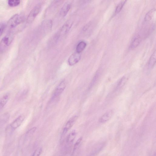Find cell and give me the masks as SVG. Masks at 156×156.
Here are the masks:
<instances>
[{"instance_id": "cell-3", "label": "cell", "mask_w": 156, "mask_h": 156, "mask_svg": "<svg viewBox=\"0 0 156 156\" xmlns=\"http://www.w3.org/2000/svg\"><path fill=\"white\" fill-rule=\"evenodd\" d=\"M41 8V4L36 5L29 13L27 19V22L30 23L32 22L38 15Z\"/></svg>"}, {"instance_id": "cell-2", "label": "cell", "mask_w": 156, "mask_h": 156, "mask_svg": "<svg viewBox=\"0 0 156 156\" xmlns=\"http://www.w3.org/2000/svg\"><path fill=\"white\" fill-rule=\"evenodd\" d=\"M13 36L9 34L4 36L0 42V52H2L8 47L12 42Z\"/></svg>"}, {"instance_id": "cell-5", "label": "cell", "mask_w": 156, "mask_h": 156, "mask_svg": "<svg viewBox=\"0 0 156 156\" xmlns=\"http://www.w3.org/2000/svg\"><path fill=\"white\" fill-rule=\"evenodd\" d=\"M77 118L78 117L77 116H74L71 118L67 122L63 128L62 134V137H63L71 128L77 119Z\"/></svg>"}, {"instance_id": "cell-9", "label": "cell", "mask_w": 156, "mask_h": 156, "mask_svg": "<svg viewBox=\"0 0 156 156\" xmlns=\"http://www.w3.org/2000/svg\"><path fill=\"white\" fill-rule=\"evenodd\" d=\"M71 7V3L70 2H66L62 6L60 12V14L62 17H65L69 12Z\"/></svg>"}, {"instance_id": "cell-6", "label": "cell", "mask_w": 156, "mask_h": 156, "mask_svg": "<svg viewBox=\"0 0 156 156\" xmlns=\"http://www.w3.org/2000/svg\"><path fill=\"white\" fill-rule=\"evenodd\" d=\"M66 87V83L64 80L62 81L55 89L52 96V100L59 96L63 91Z\"/></svg>"}, {"instance_id": "cell-23", "label": "cell", "mask_w": 156, "mask_h": 156, "mask_svg": "<svg viewBox=\"0 0 156 156\" xmlns=\"http://www.w3.org/2000/svg\"><path fill=\"white\" fill-rule=\"evenodd\" d=\"M36 129V127H34L31 128L27 131V134L29 136L31 135L35 132Z\"/></svg>"}, {"instance_id": "cell-16", "label": "cell", "mask_w": 156, "mask_h": 156, "mask_svg": "<svg viewBox=\"0 0 156 156\" xmlns=\"http://www.w3.org/2000/svg\"><path fill=\"white\" fill-rule=\"evenodd\" d=\"M155 12V9H153L151 10L146 15L144 20L145 21H148L151 20Z\"/></svg>"}, {"instance_id": "cell-7", "label": "cell", "mask_w": 156, "mask_h": 156, "mask_svg": "<svg viewBox=\"0 0 156 156\" xmlns=\"http://www.w3.org/2000/svg\"><path fill=\"white\" fill-rule=\"evenodd\" d=\"M81 55L80 53L75 52L72 54L69 57L68 62L71 66H73L77 63L80 60Z\"/></svg>"}, {"instance_id": "cell-8", "label": "cell", "mask_w": 156, "mask_h": 156, "mask_svg": "<svg viewBox=\"0 0 156 156\" xmlns=\"http://www.w3.org/2000/svg\"><path fill=\"white\" fill-rule=\"evenodd\" d=\"M24 119L25 117L24 115H20L11 123L10 127L12 129H15L20 126Z\"/></svg>"}, {"instance_id": "cell-10", "label": "cell", "mask_w": 156, "mask_h": 156, "mask_svg": "<svg viewBox=\"0 0 156 156\" xmlns=\"http://www.w3.org/2000/svg\"><path fill=\"white\" fill-rule=\"evenodd\" d=\"M113 113L112 111H108L102 115L99 119L101 123H104L108 121L112 117Z\"/></svg>"}, {"instance_id": "cell-22", "label": "cell", "mask_w": 156, "mask_h": 156, "mask_svg": "<svg viewBox=\"0 0 156 156\" xmlns=\"http://www.w3.org/2000/svg\"><path fill=\"white\" fill-rule=\"evenodd\" d=\"M126 79L125 77H123L122 78L118 83L117 87H119L123 86L126 82Z\"/></svg>"}, {"instance_id": "cell-18", "label": "cell", "mask_w": 156, "mask_h": 156, "mask_svg": "<svg viewBox=\"0 0 156 156\" xmlns=\"http://www.w3.org/2000/svg\"><path fill=\"white\" fill-rule=\"evenodd\" d=\"M20 2V1L19 0H9L8 1V5L10 7H16L19 5Z\"/></svg>"}, {"instance_id": "cell-11", "label": "cell", "mask_w": 156, "mask_h": 156, "mask_svg": "<svg viewBox=\"0 0 156 156\" xmlns=\"http://www.w3.org/2000/svg\"><path fill=\"white\" fill-rule=\"evenodd\" d=\"M76 136V133L75 130L71 132L68 135L66 139L67 144L69 145L72 144L74 141Z\"/></svg>"}, {"instance_id": "cell-15", "label": "cell", "mask_w": 156, "mask_h": 156, "mask_svg": "<svg viewBox=\"0 0 156 156\" xmlns=\"http://www.w3.org/2000/svg\"><path fill=\"white\" fill-rule=\"evenodd\" d=\"M141 41V38L139 37L135 38L132 41L131 45L130 48L133 49L136 48L140 44Z\"/></svg>"}, {"instance_id": "cell-17", "label": "cell", "mask_w": 156, "mask_h": 156, "mask_svg": "<svg viewBox=\"0 0 156 156\" xmlns=\"http://www.w3.org/2000/svg\"><path fill=\"white\" fill-rule=\"evenodd\" d=\"M126 1V0L122 1L118 5L115 9V14H118L121 11Z\"/></svg>"}, {"instance_id": "cell-19", "label": "cell", "mask_w": 156, "mask_h": 156, "mask_svg": "<svg viewBox=\"0 0 156 156\" xmlns=\"http://www.w3.org/2000/svg\"><path fill=\"white\" fill-rule=\"evenodd\" d=\"M82 138L81 137L79 138L75 143L73 149V152H74L79 147L82 141Z\"/></svg>"}, {"instance_id": "cell-4", "label": "cell", "mask_w": 156, "mask_h": 156, "mask_svg": "<svg viewBox=\"0 0 156 156\" xmlns=\"http://www.w3.org/2000/svg\"><path fill=\"white\" fill-rule=\"evenodd\" d=\"M72 24V22L70 21L66 22L62 27L59 32L55 36V40H58L61 36L67 33L71 27Z\"/></svg>"}, {"instance_id": "cell-21", "label": "cell", "mask_w": 156, "mask_h": 156, "mask_svg": "<svg viewBox=\"0 0 156 156\" xmlns=\"http://www.w3.org/2000/svg\"><path fill=\"white\" fill-rule=\"evenodd\" d=\"M6 24L3 23H0V37L2 35L6 27Z\"/></svg>"}, {"instance_id": "cell-20", "label": "cell", "mask_w": 156, "mask_h": 156, "mask_svg": "<svg viewBox=\"0 0 156 156\" xmlns=\"http://www.w3.org/2000/svg\"><path fill=\"white\" fill-rule=\"evenodd\" d=\"M42 152V149L39 147L30 156H40Z\"/></svg>"}, {"instance_id": "cell-1", "label": "cell", "mask_w": 156, "mask_h": 156, "mask_svg": "<svg viewBox=\"0 0 156 156\" xmlns=\"http://www.w3.org/2000/svg\"><path fill=\"white\" fill-rule=\"evenodd\" d=\"M24 16L23 14H16L9 19L7 23L8 26L13 28L22 23L24 20Z\"/></svg>"}, {"instance_id": "cell-14", "label": "cell", "mask_w": 156, "mask_h": 156, "mask_svg": "<svg viewBox=\"0 0 156 156\" xmlns=\"http://www.w3.org/2000/svg\"><path fill=\"white\" fill-rule=\"evenodd\" d=\"M9 98V95L6 94L0 99V110L6 105Z\"/></svg>"}, {"instance_id": "cell-13", "label": "cell", "mask_w": 156, "mask_h": 156, "mask_svg": "<svg viewBox=\"0 0 156 156\" xmlns=\"http://www.w3.org/2000/svg\"><path fill=\"white\" fill-rule=\"evenodd\" d=\"M87 45L86 43L84 41H81L77 45L76 48V52L81 53L85 48Z\"/></svg>"}, {"instance_id": "cell-12", "label": "cell", "mask_w": 156, "mask_h": 156, "mask_svg": "<svg viewBox=\"0 0 156 156\" xmlns=\"http://www.w3.org/2000/svg\"><path fill=\"white\" fill-rule=\"evenodd\" d=\"M156 51H154L151 56L148 63V67L152 68L154 66L156 62Z\"/></svg>"}]
</instances>
